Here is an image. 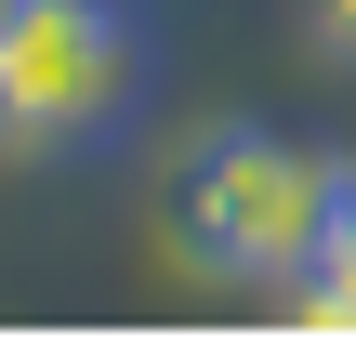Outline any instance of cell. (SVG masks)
<instances>
[{
  "instance_id": "5",
  "label": "cell",
  "mask_w": 356,
  "mask_h": 356,
  "mask_svg": "<svg viewBox=\"0 0 356 356\" xmlns=\"http://www.w3.org/2000/svg\"><path fill=\"white\" fill-rule=\"evenodd\" d=\"M13 13H26V0H0V26H13Z\"/></svg>"
},
{
  "instance_id": "2",
  "label": "cell",
  "mask_w": 356,
  "mask_h": 356,
  "mask_svg": "<svg viewBox=\"0 0 356 356\" xmlns=\"http://www.w3.org/2000/svg\"><path fill=\"white\" fill-rule=\"evenodd\" d=\"M159 79L145 0H26L0 26V159H79L106 145Z\"/></svg>"
},
{
  "instance_id": "3",
  "label": "cell",
  "mask_w": 356,
  "mask_h": 356,
  "mask_svg": "<svg viewBox=\"0 0 356 356\" xmlns=\"http://www.w3.org/2000/svg\"><path fill=\"white\" fill-rule=\"evenodd\" d=\"M264 317H291V330H356V185H343V225H330V251L264 304Z\"/></svg>"
},
{
  "instance_id": "4",
  "label": "cell",
  "mask_w": 356,
  "mask_h": 356,
  "mask_svg": "<svg viewBox=\"0 0 356 356\" xmlns=\"http://www.w3.org/2000/svg\"><path fill=\"white\" fill-rule=\"evenodd\" d=\"M330 40H356V0H330Z\"/></svg>"
},
{
  "instance_id": "1",
  "label": "cell",
  "mask_w": 356,
  "mask_h": 356,
  "mask_svg": "<svg viewBox=\"0 0 356 356\" xmlns=\"http://www.w3.org/2000/svg\"><path fill=\"white\" fill-rule=\"evenodd\" d=\"M343 185H356L343 145H304V132H264V119H211V132L172 159V185H159V211H172V264L211 277V291L277 304V291L330 251Z\"/></svg>"
}]
</instances>
